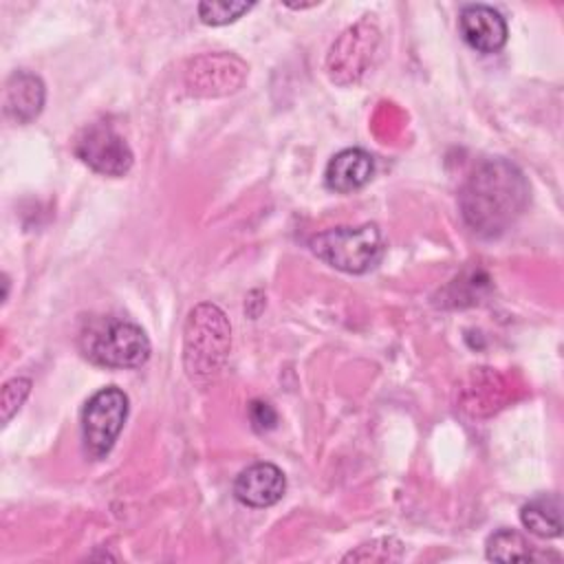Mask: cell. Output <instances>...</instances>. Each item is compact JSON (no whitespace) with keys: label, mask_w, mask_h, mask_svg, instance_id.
Instances as JSON below:
<instances>
[{"label":"cell","mask_w":564,"mask_h":564,"mask_svg":"<svg viewBox=\"0 0 564 564\" xmlns=\"http://www.w3.org/2000/svg\"><path fill=\"white\" fill-rule=\"evenodd\" d=\"M458 205L467 227L482 238L505 234L529 205V183L507 159H485L467 176Z\"/></svg>","instance_id":"1"},{"label":"cell","mask_w":564,"mask_h":564,"mask_svg":"<svg viewBox=\"0 0 564 564\" xmlns=\"http://www.w3.org/2000/svg\"><path fill=\"white\" fill-rule=\"evenodd\" d=\"M231 350L227 315L212 302L196 304L183 330V366L192 381L207 383L220 375Z\"/></svg>","instance_id":"2"},{"label":"cell","mask_w":564,"mask_h":564,"mask_svg":"<svg viewBox=\"0 0 564 564\" xmlns=\"http://www.w3.org/2000/svg\"><path fill=\"white\" fill-rule=\"evenodd\" d=\"M86 359L104 368H139L150 357V339L134 322L101 315L90 317L79 330Z\"/></svg>","instance_id":"3"},{"label":"cell","mask_w":564,"mask_h":564,"mask_svg":"<svg viewBox=\"0 0 564 564\" xmlns=\"http://www.w3.org/2000/svg\"><path fill=\"white\" fill-rule=\"evenodd\" d=\"M308 247L333 269L359 275L379 264L386 240L375 223H364L359 227H333L319 231L308 240Z\"/></svg>","instance_id":"4"},{"label":"cell","mask_w":564,"mask_h":564,"mask_svg":"<svg viewBox=\"0 0 564 564\" xmlns=\"http://www.w3.org/2000/svg\"><path fill=\"white\" fill-rule=\"evenodd\" d=\"M128 419V394L117 386L97 390L82 410V441L93 458H104Z\"/></svg>","instance_id":"5"},{"label":"cell","mask_w":564,"mask_h":564,"mask_svg":"<svg viewBox=\"0 0 564 564\" xmlns=\"http://www.w3.org/2000/svg\"><path fill=\"white\" fill-rule=\"evenodd\" d=\"M75 156L104 176H123L132 167L128 141L106 121L88 123L75 139Z\"/></svg>","instance_id":"6"},{"label":"cell","mask_w":564,"mask_h":564,"mask_svg":"<svg viewBox=\"0 0 564 564\" xmlns=\"http://www.w3.org/2000/svg\"><path fill=\"white\" fill-rule=\"evenodd\" d=\"M377 44H379V29L368 18L348 26L328 51L326 70L330 79L341 86L357 82L366 73L377 51Z\"/></svg>","instance_id":"7"},{"label":"cell","mask_w":564,"mask_h":564,"mask_svg":"<svg viewBox=\"0 0 564 564\" xmlns=\"http://www.w3.org/2000/svg\"><path fill=\"white\" fill-rule=\"evenodd\" d=\"M247 70V64L231 53H207L187 64L185 86L196 97H223L242 86Z\"/></svg>","instance_id":"8"},{"label":"cell","mask_w":564,"mask_h":564,"mask_svg":"<svg viewBox=\"0 0 564 564\" xmlns=\"http://www.w3.org/2000/svg\"><path fill=\"white\" fill-rule=\"evenodd\" d=\"M286 491V478L273 463H253L245 467L234 480V496L238 502L264 509L282 500Z\"/></svg>","instance_id":"9"},{"label":"cell","mask_w":564,"mask_h":564,"mask_svg":"<svg viewBox=\"0 0 564 564\" xmlns=\"http://www.w3.org/2000/svg\"><path fill=\"white\" fill-rule=\"evenodd\" d=\"M458 31L478 53H498L507 44V22L494 7L467 4L458 15Z\"/></svg>","instance_id":"10"},{"label":"cell","mask_w":564,"mask_h":564,"mask_svg":"<svg viewBox=\"0 0 564 564\" xmlns=\"http://www.w3.org/2000/svg\"><path fill=\"white\" fill-rule=\"evenodd\" d=\"M44 99V82L29 70H15L4 84L2 112L13 123H29L42 112Z\"/></svg>","instance_id":"11"},{"label":"cell","mask_w":564,"mask_h":564,"mask_svg":"<svg viewBox=\"0 0 564 564\" xmlns=\"http://www.w3.org/2000/svg\"><path fill=\"white\" fill-rule=\"evenodd\" d=\"M372 154L361 148H346L328 161L324 170V183L328 189L337 194H350L355 189H361L372 178Z\"/></svg>","instance_id":"12"},{"label":"cell","mask_w":564,"mask_h":564,"mask_svg":"<svg viewBox=\"0 0 564 564\" xmlns=\"http://www.w3.org/2000/svg\"><path fill=\"white\" fill-rule=\"evenodd\" d=\"M522 524L538 538H557L562 533L560 498L555 494H542L522 505Z\"/></svg>","instance_id":"13"},{"label":"cell","mask_w":564,"mask_h":564,"mask_svg":"<svg viewBox=\"0 0 564 564\" xmlns=\"http://www.w3.org/2000/svg\"><path fill=\"white\" fill-rule=\"evenodd\" d=\"M487 560L498 562H529L538 560L540 555L533 551V546L513 529H498L487 538L485 544Z\"/></svg>","instance_id":"14"},{"label":"cell","mask_w":564,"mask_h":564,"mask_svg":"<svg viewBox=\"0 0 564 564\" xmlns=\"http://www.w3.org/2000/svg\"><path fill=\"white\" fill-rule=\"evenodd\" d=\"M256 4L253 2H236V0H207L198 4V18L207 26H223L229 22H236L242 18L247 11H251Z\"/></svg>","instance_id":"15"},{"label":"cell","mask_w":564,"mask_h":564,"mask_svg":"<svg viewBox=\"0 0 564 564\" xmlns=\"http://www.w3.org/2000/svg\"><path fill=\"white\" fill-rule=\"evenodd\" d=\"M31 392V379L26 377H13L2 386L0 392V419L2 423H9L13 419V414L22 408V403L26 401Z\"/></svg>","instance_id":"16"},{"label":"cell","mask_w":564,"mask_h":564,"mask_svg":"<svg viewBox=\"0 0 564 564\" xmlns=\"http://www.w3.org/2000/svg\"><path fill=\"white\" fill-rule=\"evenodd\" d=\"M249 416H251V423L258 432H267V430L275 427V423H278L275 410L264 401H253L251 408H249Z\"/></svg>","instance_id":"17"}]
</instances>
